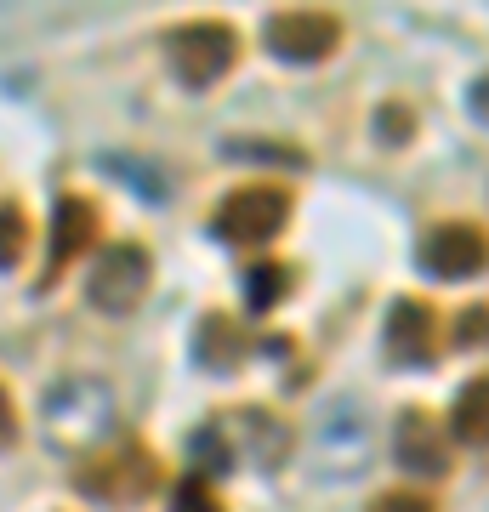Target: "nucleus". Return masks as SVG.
Instances as JSON below:
<instances>
[{
	"instance_id": "f257e3e1",
	"label": "nucleus",
	"mask_w": 489,
	"mask_h": 512,
	"mask_svg": "<svg viewBox=\"0 0 489 512\" xmlns=\"http://www.w3.org/2000/svg\"><path fill=\"white\" fill-rule=\"evenodd\" d=\"M114 416H120V404H114L109 382H97V376H63L46 393V404H40V421H46L52 444L74 450V456H91L97 444L109 439Z\"/></svg>"
},
{
	"instance_id": "f03ea898",
	"label": "nucleus",
	"mask_w": 489,
	"mask_h": 512,
	"mask_svg": "<svg viewBox=\"0 0 489 512\" xmlns=\"http://www.w3.org/2000/svg\"><path fill=\"white\" fill-rule=\"evenodd\" d=\"M234 57H239V35L217 18L177 23V29L165 35V63H171V74H177L182 86H194V92L217 86L222 74L234 69Z\"/></svg>"
},
{
	"instance_id": "7ed1b4c3",
	"label": "nucleus",
	"mask_w": 489,
	"mask_h": 512,
	"mask_svg": "<svg viewBox=\"0 0 489 512\" xmlns=\"http://www.w3.org/2000/svg\"><path fill=\"white\" fill-rule=\"evenodd\" d=\"M80 490L114 507H131L143 495L160 490V461L148 456L143 444H109V450H91L80 461Z\"/></svg>"
},
{
	"instance_id": "20e7f679",
	"label": "nucleus",
	"mask_w": 489,
	"mask_h": 512,
	"mask_svg": "<svg viewBox=\"0 0 489 512\" xmlns=\"http://www.w3.org/2000/svg\"><path fill=\"white\" fill-rule=\"evenodd\" d=\"M285 222H290V194L285 188L279 183H245L217 205L211 228H217L228 245H268V239L285 234Z\"/></svg>"
},
{
	"instance_id": "39448f33",
	"label": "nucleus",
	"mask_w": 489,
	"mask_h": 512,
	"mask_svg": "<svg viewBox=\"0 0 489 512\" xmlns=\"http://www.w3.org/2000/svg\"><path fill=\"white\" fill-rule=\"evenodd\" d=\"M148 279H154V256H148L143 245L120 239V245H109V251L91 262L86 302L91 308H103V313H131L148 296Z\"/></svg>"
},
{
	"instance_id": "423d86ee",
	"label": "nucleus",
	"mask_w": 489,
	"mask_h": 512,
	"mask_svg": "<svg viewBox=\"0 0 489 512\" xmlns=\"http://www.w3.org/2000/svg\"><path fill=\"white\" fill-rule=\"evenodd\" d=\"M342 46V18L319 6H290L268 18V52L279 63H325Z\"/></svg>"
},
{
	"instance_id": "0eeeda50",
	"label": "nucleus",
	"mask_w": 489,
	"mask_h": 512,
	"mask_svg": "<svg viewBox=\"0 0 489 512\" xmlns=\"http://www.w3.org/2000/svg\"><path fill=\"white\" fill-rule=\"evenodd\" d=\"M421 268L433 279H472L489 268V234L478 222H438L421 239Z\"/></svg>"
},
{
	"instance_id": "6e6552de",
	"label": "nucleus",
	"mask_w": 489,
	"mask_h": 512,
	"mask_svg": "<svg viewBox=\"0 0 489 512\" xmlns=\"http://www.w3.org/2000/svg\"><path fill=\"white\" fill-rule=\"evenodd\" d=\"M387 353L399 365H433L438 353V313L421 296H399L387 308Z\"/></svg>"
},
{
	"instance_id": "1a4fd4ad",
	"label": "nucleus",
	"mask_w": 489,
	"mask_h": 512,
	"mask_svg": "<svg viewBox=\"0 0 489 512\" xmlns=\"http://www.w3.org/2000/svg\"><path fill=\"white\" fill-rule=\"evenodd\" d=\"M393 456L399 467H410L416 478H444L450 473V444L438 433V421L427 410H404L399 427H393Z\"/></svg>"
},
{
	"instance_id": "9d476101",
	"label": "nucleus",
	"mask_w": 489,
	"mask_h": 512,
	"mask_svg": "<svg viewBox=\"0 0 489 512\" xmlns=\"http://www.w3.org/2000/svg\"><path fill=\"white\" fill-rule=\"evenodd\" d=\"M91 234H97V205L91 200H57V234H52V274L69 262V256H80L91 245Z\"/></svg>"
},
{
	"instance_id": "9b49d317",
	"label": "nucleus",
	"mask_w": 489,
	"mask_h": 512,
	"mask_svg": "<svg viewBox=\"0 0 489 512\" xmlns=\"http://www.w3.org/2000/svg\"><path fill=\"white\" fill-rule=\"evenodd\" d=\"M450 427L455 439L472 444V450H489V376H472L450 404Z\"/></svg>"
},
{
	"instance_id": "f8f14e48",
	"label": "nucleus",
	"mask_w": 489,
	"mask_h": 512,
	"mask_svg": "<svg viewBox=\"0 0 489 512\" xmlns=\"http://www.w3.org/2000/svg\"><path fill=\"white\" fill-rule=\"evenodd\" d=\"M200 353L211 359L217 370H228L239 359V336H234V319H205V336H200Z\"/></svg>"
},
{
	"instance_id": "ddd939ff",
	"label": "nucleus",
	"mask_w": 489,
	"mask_h": 512,
	"mask_svg": "<svg viewBox=\"0 0 489 512\" xmlns=\"http://www.w3.org/2000/svg\"><path fill=\"white\" fill-rule=\"evenodd\" d=\"M23 251H29V222L18 205H0V268H18Z\"/></svg>"
},
{
	"instance_id": "4468645a",
	"label": "nucleus",
	"mask_w": 489,
	"mask_h": 512,
	"mask_svg": "<svg viewBox=\"0 0 489 512\" xmlns=\"http://www.w3.org/2000/svg\"><path fill=\"white\" fill-rule=\"evenodd\" d=\"M285 291H290V268H262V274H251V308H273Z\"/></svg>"
},
{
	"instance_id": "2eb2a0df",
	"label": "nucleus",
	"mask_w": 489,
	"mask_h": 512,
	"mask_svg": "<svg viewBox=\"0 0 489 512\" xmlns=\"http://www.w3.org/2000/svg\"><path fill=\"white\" fill-rule=\"evenodd\" d=\"M171 512H222V507H217V495L205 490L200 478H182V484H177V501H171Z\"/></svg>"
},
{
	"instance_id": "dca6fc26",
	"label": "nucleus",
	"mask_w": 489,
	"mask_h": 512,
	"mask_svg": "<svg viewBox=\"0 0 489 512\" xmlns=\"http://www.w3.org/2000/svg\"><path fill=\"white\" fill-rule=\"evenodd\" d=\"M364 512H438L427 495H416V490H387V495H376Z\"/></svg>"
},
{
	"instance_id": "f3484780",
	"label": "nucleus",
	"mask_w": 489,
	"mask_h": 512,
	"mask_svg": "<svg viewBox=\"0 0 489 512\" xmlns=\"http://www.w3.org/2000/svg\"><path fill=\"white\" fill-rule=\"evenodd\" d=\"M455 342H461V348H478V342H489V308H467V313H461Z\"/></svg>"
},
{
	"instance_id": "a211bd4d",
	"label": "nucleus",
	"mask_w": 489,
	"mask_h": 512,
	"mask_svg": "<svg viewBox=\"0 0 489 512\" xmlns=\"http://www.w3.org/2000/svg\"><path fill=\"white\" fill-rule=\"evenodd\" d=\"M12 439H18V404H12L6 387H0V450H6Z\"/></svg>"
},
{
	"instance_id": "6ab92c4d",
	"label": "nucleus",
	"mask_w": 489,
	"mask_h": 512,
	"mask_svg": "<svg viewBox=\"0 0 489 512\" xmlns=\"http://www.w3.org/2000/svg\"><path fill=\"white\" fill-rule=\"evenodd\" d=\"M472 114L489 126V80H478V86H472Z\"/></svg>"
}]
</instances>
